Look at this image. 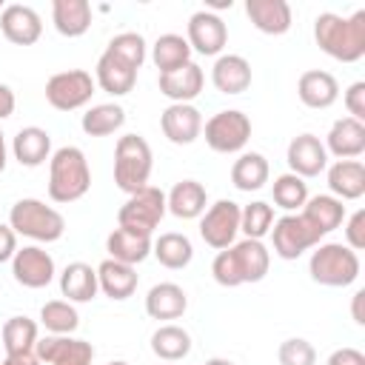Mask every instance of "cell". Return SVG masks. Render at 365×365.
<instances>
[{
  "instance_id": "1",
  "label": "cell",
  "mask_w": 365,
  "mask_h": 365,
  "mask_svg": "<svg viewBox=\"0 0 365 365\" xmlns=\"http://www.w3.org/2000/svg\"><path fill=\"white\" fill-rule=\"evenodd\" d=\"M314 40L328 57L339 63L362 60L365 57V9L354 11L351 17L322 11L314 20Z\"/></svg>"
},
{
  "instance_id": "2",
  "label": "cell",
  "mask_w": 365,
  "mask_h": 365,
  "mask_svg": "<svg viewBox=\"0 0 365 365\" xmlns=\"http://www.w3.org/2000/svg\"><path fill=\"white\" fill-rule=\"evenodd\" d=\"M268 265H271V254L262 245V240H242L222 248L214 257L211 274L222 288H237L245 282H259L268 274Z\"/></svg>"
},
{
  "instance_id": "3",
  "label": "cell",
  "mask_w": 365,
  "mask_h": 365,
  "mask_svg": "<svg viewBox=\"0 0 365 365\" xmlns=\"http://www.w3.org/2000/svg\"><path fill=\"white\" fill-rule=\"evenodd\" d=\"M91 188V168L77 145H63L48 157V197L54 202H74Z\"/></svg>"
},
{
  "instance_id": "4",
  "label": "cell",
  "mask_w": 365,
  "mask_h": 365,
  "mask_svg": "<svg viewBox=\"0 0 365 365\" xmlns=\"http://www.w3.org/2000/svg\"><path fill=\"white\" fill-rule=\"evenodd\" d=\"M9 225L14 234H23L34 242H57L66 231V220L57 208L46 205L43 200L23 197L9 211Z\"/></svg>"
},
{
  "instance_id": "5",
  "label": "cell",
  "mask_w": 365,
  "mask_h": 365,
  "mask_svg": "<svg viewBox=\"0 0 365 365\" xmlns=\"http://www.w3.org/2000/svg\"><path fill=\"white\" fill-rule=\"evenodd\" d=\"M151 145L140 134H123L114 145V182L120 191L134 194L148 185L151 177Z\"/></svg>"
},
{
  "instance_id": "6",
  "label": "cell",
  "mask_w": 365,
  "mask_h": 365,
  "mask_svg": "<svg viewBox=\"0 0 365 365\" xmlns=\"http://www.w3.org/2000/svg\"><path fill=\"white\" fill-rule=\"evenodd\" d=\"M359 254L351 251L342 242H322L317 245V251L311 254L308 262V274L314 282L328 285V288H345L351 282H356L359 277Z\"/></svg>"
},
{
  "instance_id": "7",
  "label": "cell",
  "mask_w": 365,
  "mask_h": 365,
  "mask_svg": "<svg viewBox=\"0 0 365 365\" xmlns=\"http://www.w3.org/2000/svg\"><path fill=\"white\" fill-rule=\"evenodd\" d=\"M165 211H168L165 208V194L157 185H145V188L128 194V200L117 211V225L151 237L154 228L160 225V220L165 217Z\"/></svg>"
},
{
  "instance_id": "8",
  "label": "cell",
  "mask_w": 365,
  "mask_h": 365,
  "mask_svg": "<svg viewBox=\"0 0 365 365\" xmlns=\"http://www.w3.org/2000/svg\"><path fill=\"white\" fill-rule=\"evenodd\" d=\"M94 77L86 68H68L57 71L46 80V103L57 111H74L83 108L94 94Z\"/></svg>"
},
{
  "instance_id": "9",
  "label": "cell",
  "mask_w": 365,
  "mask_h": 365,
  "mask_svg": "<svg viewBox=\"0 0 365 365\" xmlns=\"http://www.w3.org/2000/svg\"><path fill=\"white\" fill-rule=\"evenodd\" d=\"M205 143L211 151L217 154H234V151H242L245 143L251 140V120L248 114L237 111V108H225V111H217L205 125Z\"/></svg>"
},
{
  "instance_id": "10",
  "label": "cell",
  "mask_w": 365,
  "mask_h": 365,
  "mask_svg": "<svg viewBox=\"0 0 365 365\" xmlns=\"http://www.w3.org/2000/svg\"><path fill=\"white\" fill-rule=\"evenodd\" d=\"M237 234H240V205L234 200H217L214 205H208L202 211L200 237L205 240V245L222 251V248L234 245Z\"/></svg>"
},
{
  "instance_id": "11",
  "label": "cell",
  "mask_w": 365,
  "mask_h": 365,
  "mask_svg": "<svg viewBox=\"0 0 365 365\" xmlns=\"http://www.w3.org/2000/svg\"><path fill=\"white\" fill-rule=\"evenodd\" d=\"M271 237H274V254L282 259H297L308 248L319 245L317 231L302 220V214H285V217L274 220Z\"/></svg>"
},
{
  "instance_id": "12",
  "label": "cell",
  "mask_w": 365,
  "mask_h": 365,
  "mask_svg": "<svg viewBox=\"0 0 365 365\" xmlns=\"http://www.w3.org/2000/svg\"><path fill=\"white\" fill-rule=\"evenodd\" d=\"M34 356H37L40 362H46V365H91L94 348H91V342H86V339L48 334V336H43V339H37Z\"/></svg>"
},
{
  "instance_id": "13",
  "label": "cell",
  "mask_w": 365,
  "mask_h": 365,
  "mask_svg": "<svg viewBox=\"0 0 365 365\" xmlns=\"http://www.w3.org/2000/svg\"><path fill=\"white\" fill-rule=\"evenodd\" d=\"M11 274L23 288H46L54 279V259L40 245H23L11 257Z\"/></svg>"
},
{
  "instance_id": "14",
  "label": "cell",
  "mask_w": 365,
  "mask_h": 365,
  "mask_svg": "<svg viewBox=\"0 0 365 365\" xmlns=\"http://www.w3.org/2000/svg\"><path fill=\"white\" fill-rule=\"evenodd\" d=\"M185 40H188L191 51H200L205 57H214L228 43V29H225V23H222L220 14L202 9V11H194L188 17V37Z\"/></svg>"
},
{
  "instance_id": "15",
  "label": "cell",
  "mask_w": 365,
  "mask_h": 365,
  "mask_svg": "<svg viewBox=\"0 0 365 365\" xmlns=\"http://www.w3.org/2000/svg\"><path fill=\"white\" fill-rule=\"evenodd\" d=\"M0 31L14 46H31L43 34V20H40V14L31 6H26V3H9L0 11Z\"/></svg>"
},
{
  "instance_id": "16",
  "label": "cell",
  "mask_w": 365,
  "mask_h": 365,
  "mask_svg": "<svg viewBox=\"0 0 365 365\" xmlns=\"http://www.w3.org/2000/svg\"><path fill=\"white\" fill-rule=\"evenodd\" d=\"M163 134L174 145H191L202 134V114L191 103H171L160 117Z\"/></svg>"
},
{
  "instance_id": "17",
  "label": "cell",
  "mask_w": 365,
  "mask_h": 365,
  "mask_svg": "<svg viewBox=\"0 0 365 365\" xmlns=\"http://www.w3.org/2000/svg\"><path fill=\"white\" fill-rule=\"evenodd\" d=\"M285 160H288L291 174H297V177L305 180V177H317L319 171H325V165H328V151H325V145L319 143V137H314V134H297V137L288 143Z\"/></svg>"
},
{
  "instance_id": "18",
  "label": "cell",
  "mask_w": 365,
  "mask_h": 365,
  "mask_svg": "<svg viewBox=\"0 0 365 365\" xmlns=\"http://www.w3.org/2000/svg\"><path fill=\"white\" fill-rule=\"evenodd\" d=\"M325 151H331L336 160H356L365 151V123L354 117L336 120L325 137Z\"/></svg>"
},
{
  "instance_id": "19",
  "label": "cell",
  "mask_w": 365,
  "mask_h": 365,
  "mask_svg": "<svg viewBox=\"0 0 365 365\" xmlns=\"http://www.w3.org/2000/svg\"><path fill=\"white\" fill-rule=\"evenodd\" d=\"M297 94H299L302 106H308V108H328L339 97V83H336V77L331 71L311 68V71L299 74Z\"/></svg>"
},
{
  "instance_id": "20",
  "label": "cell",
  "mask_w": 365,
  "mask_h": 365,
  "mask_svg": "<svg viewBox=\"0 0 365 365\" xmlns=\"http://www.w3.org/2000/svg\"><path fill=\"white\" fill-rule=\"evenodd\" d=\"M302 220L317 231V237L322 240L325 234H331L334 228L342 225L345 220V205L342 200L331 197V194H317V197H308L305 205H302Z\"/></svg>"
},
{
  "instance_id": "21",
  "label": "cell",
  "mask_w": 365,
  "mask_h": 365,
  "mask_svg": "<svg viewBox=\"0 0 365 365\" xmlns=\"http://www.w3.org/2000/svg\"><path fill=\"white\" fill-rule=\"evenodd\" d=\"M211 83L222 94H242L251 86V63L242 54H220L211 68Z\"/></svg>"
},
{
  "instance_id": "22",
  "label": "cell",
  "mask_w": 365,
  "mask_h": 365,
  "mask_svg": "<svg viewBox=\"0 0 365 365\" xmlns=\"http://www.w3.org/2000/svg\"><path fill=\"white\" fill-rule=\"evenodd\" d=\"M205 86V74L197 63H185L177 71L160 74V94H165L171 103H191L194 97H200Z\"/></svg>"
},
{
  "instance_id": "23",
  "label": "cell",
  "mask_w": 365,
  "mask_h": 365,
  "mask_svg": "<svg viewBox=\"0 0 365 365\" xmlns=\"http://www.w3.org/2000/svg\"><path fill=\"white\" fill-rule=\"evenodd\" d=\"M245 14L262 34H285L294 20L285 0H245Z\"/></svg>"
},
{
  "instance_id": "24",
  "label": "cell",
  "mask_w": 365,
  "mask_h": 365,
  "mask_svg": "<svg viewBox=\"0 0 365 365\" xmlns=\"http://www.w3.org/2000/svg\"><path fill=\"white\" fill-rule=\"evenodd\" d=\"M11 154L20 165L26 168H37L51 157V137L46 128L40 125H26L17 131L14 143H11Z\"/></svg>"
},
{
  "instance_id": "25",
  "label": "cell",
  "mask_w": 365,
  "mask_h": 365,
  "mask_svg": "<svg viewBox=\"0 0 365 365\" xmlns=\"http://www.w3.org/2000/svg\"><path fill=\"white\" fill-rule=\"evenodd\" d=\"M94 83H97L103 91L114 94V97H123V94H128V91L134 88V83H137V68H131V66L123 63L120 57L103 51L100 60H97Z\"/></svg>"
},
{
  "instance_id": "26",
  "label": "cell",
  "mask_w": 365,
  "mask_h": 365,
  "mask_svg": "<svg viewBox=\"0 0 365 365\" xmlns=\"http://www.w3.org/2000/svg\"><path fill=\"white\" fill-rule=\"evenodd\" d=\"M328 188L336 200H359L365 194V165L359 160H336L328 168Z\"/></svg>"
},
{
  "instance_id": "27",
  "label": "cell",
  "mask_w": 365,
  "mask_h": 365,
  "mask_svg": "<svg viewBox=\"0 0 365 365\" xmlns=\"http://www.w3.org/2000/svg\"><path fill=\"white\" fill-rule=\"evenodd\" d=\"M205 205H208V194H205L202 182H197V180H180L165 197V208L177 220H197V217H202Z\"/></svg>"
},
{
  "instance_id": "28",
  "label": "cell",
  "mask_w": 365,
  "mask_h": 365,
  "mask_svg": "<svg viewBox=\"0 0 365 365\" xmlns=\"http://www.w3.org/2000/svg\"><path fill=\"white\" fill-rule=\"evenodd\" d=\"M106 251H108V259H117V262H125V265H137L151 254V237L117 225L106 237Z\"/></svg>"
},
{
  "instance_id": "29",
  "label": "cell",
  "mask_w": 365,
  "mask_h": 365,
  "mask_svg": "<svg viewBox=\"0 0 365 365\" xmlns=\"http://www.w3.org/2000/svg\"><path fill=\"white\" fill-rule=\"evenodd\" d=\"M100 291L97 282V268L88 262H68L60 274V294L68 302H91Z\"/></svg>"
},
{
  "instance_id": "30",
  "label": "cell",
  "mask_w": 365,
  "mask_h": 365,
  "mask_svg": "<svg viewBox=\"0 0 365 365\" xmlns=\"http://www.w3.org/2000/svg\"><path fill=\"white\" fill-rule=\"evenodd\" d=\"M97 282H100V291L111 299H128L134 291H137V271L134 265H125V262H117V259H103L97 265Z\"/></svg>"
},
{
  "instance_id": "31",
  "label": "cell",
  "mask_w": 365,
  "mask_h": 365,
  "mask_svg": "<svg viewBox=\"0 0 365 365\" xmlns=\"http://www.w3.org/2000/svg\"><path fill=\"white\" fill-rule=\"evenodd\" d=\"M188 308V297L177 282H160L145 294V314L151 319H177Z\"/></svg>"
},
{
  "instance_id": "32",
  "label": "cell",
  "mask_w": 365,
  "mask_h": 365,
  "mask_svg": "<svg viewBox=\"0 0 365 365\" xmlns=\"http://www.w3.org/2000/svg\"><path fill=\"white\" fill-rule=\"evenodd\" d=\"M51 20L63 37H80L91 26V3L88 0H54Z\"/></svg>"
},
{
  "instance_id": "33",
  "label": "cell",
  "mask_w": 365,
  "mask_h": 365,
  "mask_svg": "<svg viewBox=\"0 0 365 365\" xmlns=\"http://www.w3.org/2000/svg\"><path fill=\"white\" fill-rule=\"evenodd\" d=\"M268 174H271L268 160L259 151H245L231 165V182L240 191H259L268 182Z\"/></svg>"
},
{
  "instance_id": "34",
  "label": "cell",
  "mask_w": 365,
  "mask_h": 365,
  "mask_svg": "<svg viewBox=\"0 0 365 365\" xmlns=\"http://www.w3.org/2000/svg\"><path fill=\"white\" fill-rule=\"evenodd\" d=\"M151 60L160 68V74L177 71L185 63H191V46L182 34H160L154 48H151Z\"/></svg>"
},
{
  "instance_id": "35",
  "label": "cell",
  "mask_w": 365,
  "mask_h": 365,
  "mask_svg": "<svg viewBox=\"0 0 365 365\" xmlns=\"http://www.w3.org/2000/svg\"><path fill=\"white\" fill-rule=\"evenodd\" d=\"M151 254L157 257L160 265L177 271V268H185L194 257V245L185 234H177V231H168V234H160L154 242H151Z\"/></svg>"
},
{
  "instance_id": "36",
  "label": "cell",
  "mask_w": 365,
  "mask_h": 365,
  "mask_svg": "<svg viewBox=\"0 0 365 365\" xmlns=\"http://www.w3.org/2000/svg\"><path fill=\"white\" fill-rule=\"evenodd\" d=\"M151 351L163 362H177L191 354V334L180 325H160L151 334Z\"/></svg>"
},
{
  "instance_id": "37",
  "label": "cell",
  "mask_w": 365,
  "mask_h": 365,
  "mask_svg": "<svg viewBox=\"0 0 365 365\" xmlns=\"http://www.w3.org/2000/svg\"><path fill=\"white\" fill-rule=\"evenodd\" d=\"M123 123H125V108L117 106V103L91 106V108L83 114V120H80V125H83V131H86L88 137H108V134H114L117 128H123Z\"/></svg>"
},
{
  "instance_id": "38",
  "label": "cell",
  "mask_w": 365,
  "mask_h": 365,
  "mask_svg": "<svg viewBox=\"0 0 365 365\" xmlns=\"http://www.w3.org/2000/svg\"><path fill=\"white\" fill-rule=\"evenodd\" d=\"M37 322L29 317H9L3 325V348L6 354H34L37 345Z\"/></svg>"
},
{
  "instance_id": "39",
  "label": "cell",
  "mask_w": 365,
  "mask_h": 365,
  "mask_svg": "<svg viewBox=\"0 0 365 365\" xmlns=\"http://www.w3.org/2000/svg\"><path fill=\"white\" fill-rule=\"evenodd\" d=\"M40 322H43L46 331L68 336L71 331H77L80 317H77V308L68 299H51V302H46L40 308Z\"/></svg>"
},
{
  "instance_id": "40",
  "label": "cell",
  "mask_w": 365,
  "mask_h": 365,
  "mask_svg": "<svg viewBox=\"0 0 365 365\" xmlns=\"http://www.w3.org/2000/svg\"><path fill=\"white\" fill-rule=\"evenodd\" d=\"M274 225V208L262 200L248 202L245 208H240V231L245 234V240H262Z\"/></svg>"
},
{
  "instance_id": "41",
  "label": "cell",
  "mask_w": 365,
  "mask_h": 365,
  "mask_svg": "<svg viewBox=\"0 0 365 365\" xmlns=\"http://www.w3.org/2000/svg\"><path fill=\"white\" fill-rule=\"evenodd\" d=\"M271 194H274V202H277L279 208L297 211V208H302L305 200H308V185H305L302 177H297V174L288 171V174H279V177L274 180Z\"/></svg>"
},
{
  "instance_id": "42",
  "label": "cell",
  "mask_w": 365,
  "mask_h": 365,
  "mask_svg": "<svg viewBox=\"0 0 365 365\" xmlns=\"http://www.w3.org/2000/svg\"><path fill=\"white\" fill-rule=\"evenodd\" d=\"M106 51L114 54V57H120V60L128 63L131 68H140V66L145 63V40H143V34H137V31H123V34L111 37V43H108Z\"/></svg>"
},
{
  "instance_id": "43",
  "label": "cell",
  "mask_w": 365,
  "mask_h": 365,
  "mask_svg": "<svg viewBox=\"0 0 365 365\" xmlns=\"http://www.w3.org/2000/svg\"><path fill=\"white\" fill-rule=\"evenodd\" d=\"M277 359H279V365H317V351H314V345L308 339L291 336V339H285L279 345Z\"/></svg>"
},
{
  "instance_id": "44",
  "label": "cell",
  "mask_w": 365,
  "mask_h": 365,
  "mask_svg": "<svg viewBox=\"0 0 365 365\" xmlns=\"http://www.w3.org/2000/svg\"><path fill=\"white\" fill-rule=\"evenodd\" d=\"M345 245L351 251H362L365 248V208L354 211L345 222Z\"/></svg>"
},
{
  "instance_id": "45",
  "label": "cell",
  "mask_w": 365,
  "mask_h": 365,
  "mask_svg": "<svg viewBox=\"0 0 365 365\" xmlns=\"http://www.w3.org/2000/svg\"><path fill=\"white\" fill-rule=\"evenodd\" d=\"M345 108H348V117H354V120H365V83L362 80H356V83H351L348 86V91H345Z\"/></svg>"
},
{
  "instance_id": "46",
  "label": "cell",
  "mask_w": 365,
  "mask_h": 365,
  "mask_svg": "<svg viewBox=\"0 0 365 365\" xmlns=\"http://www.w3.org/2000/svg\"><path fill=\"white\" fill-rule=\"evenodd\" d=\"M325 365H365V354L356 348H336Z\"/></svg>"
},
{
  "instance_id": "47",
  "label": "cell",
  "mask_w": 365,
  "mask_h": 365,
  "mask_svg": "<svg viewBox=\"0 0 365 365\" xmlns=\"http://www.w3.org/2000/svg\"><path fill=\"white\" fill-rule=\"evenodd\" d=\"M17 254V234L11 231V225L0 222V262H9Z\"/></svg>"
},
{
  "instance_id": "48",
  "label": "cell",
  "mask_w": 365,
  "mask_h": 365,
  "mask_svg": "<svg viewBox=\"0 0 365 365\" xmlns=\"http://www.w3.org/2000/svg\"><path fill=\"white\" fill-rule=\"evenodd\" d=\"M11 111H14V91L6 83H0V120L11 117Z\"/></svg>"
},
{
  "instance_id": "49",
  "label": "cell",
  "mask_w": 365,
  "mask_h": 365,
  "mask_svg": "<svg viewBox=\"0 0 365 365\" xmlns=\"http://www.w3.org/2000/svg\"><path fill=\"white\" fill-rule=\"evenodd\" d=\"M0 365H40V359L34 354H6Z\"/></svg>"
},
{
  "instance_id": "50",
  "label": "cell",
  "mask_w": 365,
  "mask_h": 365,
  "mask_svg": "<svg viewBox=\"0 0 365 365\" xmlns=\"http://www.w3.org/2000/svg\"><path fill=\"white\" fill-rule=\"evenodd\" d=\"M362 299H365V291H356V294H354V305H351L354 322H359V325H365V317H362Z\"/></svg>"
},
{
  "instance_id": "51",
  "label": "cell",
  "mask_w": 365,
  "mask_h": 365,
  "mask_svg": "<svg viewBox=\"0 0 365 365\" xmlns=\"http://www.w3.org/2000/svg\"><path fill=\"white\" fill-rule=\"evenodd\" d=\"M6 160H9L6 157V137H3V128H0V174L6 171Z\"/></svg>"
},
{
  "instance_id": "52",
  "label": "cell",
  "mask_w": 365,
  "mask_h": 365,
  "mask_svg": "<svg viewBox=\"0 0 365 365\" xmlns=\"http://www.w3.org/2000/svg\"><path fill=\"white\" fill-rule=\"evenodd\" d=\"M205 365H234L231 359H222V356H214V359H208Z\"/></svg>"
},
{
  "instance_id": "53",
  "label": "cell",
  "mask_w": 365,
  "mask_h": 365,
  "mask_svg": "<svg viewBox=\"0 0 365 365\" xmlns=\"http://www.w3.org/2000/svg\"><path fill=\"white\" fill-rule=\"evenodd\" d=\"M108 365H128V362H123V359H114V362H108Z\"/></svg>"
}]
</instances>
